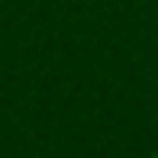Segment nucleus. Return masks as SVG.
<instances>
[{
    "instance_id": "nucleus-1",
    "label": "nucleus",
    "mask_w": 158,
    "mask_h": 158,
    "mask_svg": "<svg viewBox=\"0 0 158 158\" xmlns=\"http://www.w3.org/2000/svg\"><path fill=\"white\" fill-rule=\"evenodd\" d=\"M152 158H158V152H155V155H152Z\"/></svg>"
}]
</instances>
